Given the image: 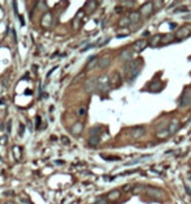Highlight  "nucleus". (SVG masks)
Instances as JSON below:
<instances>
[{
	"instance_id": "nucleus-1",
	"label": "nucleus",
	"mask_w": 191,
	"mask_h": 204,
	"mask_svg": "<svg viewBox=\"0 0 191 204\" xmlns=\"http://www.w3.org/2000/svg\"><path fill=\"white\" fill-rule=\"evenodd\" d=\"M123 72H124V77H126L127 80L134 81V79L140 73V68H139L137 62H135V60L127 62V64H124V67H123Z\"/></svg>"
},
{
	"instance_id": "nucleus-2",
	"label": "nucleus",
	"mask_w": 191,
	"mask_h": 204,
	"mask_svg": "<svg viewBox=\"0 0 191 204\" xmlns=\"http://www.w3.org/2000/svg\"><path fill=\"white\" fill-rule=\"evenodd\" d=\"M145 194L149 196V198L156 199V200L165 199V192H164L161 189H157V187H152V186L145 187Z\"/></svg>"
},
{
	"instance_id": "nucleus-3",
	"label": "nucleus",
	"mask_w": 191,
	"mask_h": 204,
	"mask_svg": "<svg viewBox=\"0 0 191 204\" xmlns=\"http://www.w3.org/2000/svg\"><path fill=\"white\" fill-rule=\"evenodd\" d=\"M154 11V7H153V3L152 1H148V3H144L143 5L140 7V16H144V17H148V16H151Z\"/></svg>"
},
{
	"instance_id": "nucleus-4",
	"label": "nucleus",
	"mask_w": 191,
	"mask_h": 204,
	"mask_svg": "<svg viewBox=\"0 0 191 204\" xmlns=\"http://www.w3.org/2000/svg\"><path fill=\"white\" fill-rule=\"evenodd\" d=\"M191 102V90L185 89L182 93V96L179 98V107H186L189 106Z\"/></svg>"
},
{
	"instance_id": "nucleus-5",
	"label": "nucleus",
	"mask_w": 191,
	"mask_h": 204,
	"mask_svg": "<svg viewBox=\"0 0 191 204\" xmlns=\"http://www.w3.org/2000/svg\"><path fill=\"white\" fill-rule=\"evenodd\" d=\"M109 84H110L113 88H119L120 85H122V77H120V75L118 73V72H114V73L111 75V77L109 79Z\"/></svg>"
},
{
	"instance_id": "nucleus-6",
	"label": "nucleus",
	"mask_w": 191,
	"mask_h": 204,
	"mask_svg": "<svg viewBox=\"0 0 191 204\" xmlns=\"http://www.w3.org/2000/svg\"><path fill=\"white\" fill-rule=\"evenodd\" d=\"M144 135H145V128L143 126H136L131 130V136H132L134 139H140Z\"/></svg>"
},
{
	"instance_id": "nucleus-7",
	"label": "nucleus",
	"mask_w": 191,
	"mask_h": 204,
	"mask_svg": "<svg viewBox=\"0 0 191 204\" xmlns=\"http://www.w3.org/2000/svg\"><path fill=\"white\" fill-rule=\"evenodd\" d=\"M109 87V77L105 76V75H102V76L98 77L97 80V88L102 92H105V89Z\"/></svg>"
},
{
	"instance_id": "nucleus-8",
	"label": "nucleus",
	"mask_w": 191,
	"mask_h": 204,
	"mask_svg": "<svg viewBox=\"0 0 191 204\" xmlns=\"http://www.w3.org/2000/svg\"><path fill=\"white\" fill-rule=\"evenodd\" d=\"M132 57H134V52H132V50H130V48H124L119 55V58L124 62H131L132 60Z\"/></svg>"
},
{
	"instance_id": "nucleus-9",
	"label": "nucleus",
	"mask_w": 191,
	"mask_h": 204,
	"mask_svg": "<svg viewBox=\"0 0 191 204\" xmlns=\"http://www.w3.org/2000/svg\"><path fill=\"white\" fill-rule=\"evenodd\" d=\"M190 35H191V30L187 26H182V28H179L177 30V38H187Z\"/></svg>"
},
{
	"instance_id": "nucleus-10",
	"label": "nucleus",
	"mask_w": 191,
	"mask_h": 204,
	"mask_svg": "<svg viewBox=\"0 0 191 204\" xmlns=\"http://www.w3.org/2000/svg\"><path fill=\"white\" fill-rule=\"evenodd\" d=\"M95 88H97V80H94V79H89V80L85 81V92L92 93L93 90H95Z\"/></svg>"
},
{
	"instance_id": "nucleus-11",
	"label": "nucleus",
	"mask_w": 191,
	"mask_h": 204,
	"mask_svg": "<svg viewBox=\"0 0 191 204\" xmlns=\"http://www.w3.org/2000/svg\"><path fill=\"white\" fill-rule=\"evenodd\" d=\"M148 45V42L145 41V39H139V41H136L134 43L132 46V48L135 51H137V52H140V51H143L144 48H145V46Z\"/></svg>"
},
{
	"instance_id": "nucleus-12",
	"label": "nucleus",
	"mask_w": 191,
	"mask_h": 204,
	"mask_svg": "<svg viewBox=\"0 0 191 204\" xmlns=\"http://www.w3.org/2000/svg\"><path fill=\"white\" fill-rule=\"evenodd\" d=\"M162 87H164L162 83H160L159 80H154V81H152V83L149 84V87H148V88H149L151 92H160L161 89H162Z\"/></svg>"
},
{
	"instance_id": "nucleus-13",
	"label": "nucleus",
	"mask_w": 191,
	"mask_h": 204,
	"mask_svg": "<svg viewBox=\"0 0 191 204\" xmlns=\"http://www.w3.org/2000/svg\"><path fill=\"white\" fill-rule=\"evenodd\" d=\"M110 63H111V59H110V57H106V55H105V57H102L101 59H98V67L102 68V70H104V68H106Z\"/></svg>"
},
{
	"instance_id": "nucleus-14",
	"label": "nucleus",
	"mask_w": 191,
	"mask_h": 204,
	"mask_svg": "<svg viewBox=\"0 0 191 204\" xmlns=\"http://www.w3.org/2000/svg\"><path fill=\"white\" fill-rule=\"evenodd\" d=\"M95 8H97V1H93V0H89V1L85 3V11L87 13H92L95 11Z\"/></svg>"
},
{
	"instance_id": "nucleus-15",
	"label": "nucleus",
	"mask_w": 191,
	"mask_h": 204,
	"mask_svg": "<svg viewBox=\"0 0 191 204\" xmlns=\"http://www.w3.org/2000/svg\"><path fill=\"white\" fill-rule=\"evenodd\" d=\"M148 45L151 46V47H157L159 45H161V35H153L152 38L148 41Z\"/></svg>"
},
{
	"instance_id": "nucleus-16",
	"label": "nucleus",
	"mask_w": 191,
	"mask_h": 204,
	"mask_svg": "<svg viewBox=\"0 0 191 204\" xmlns=\"http://www.w3.org/2000/svg\"><path fill=\"white\" fill-rule=\"evenodd\" d=\"M51 13L50 12H46L45 13V16H43V18H42V21H41V24L42 26H45V28H48V26L51 25Z\"/></svg>"
},
{
	"instance_id": "nucleus-17",
	"label": "nucleus",
	"mask_w": 191,
	"mask_h": 204,
	"mask_svg": "<svg viewBox=\"0 0 191 204\" xmlns=\"http://www.w3.org/2000/svg\"><path fill=\"white\" fill-rule=\"evenodd\" d=\"M83 15H84L83 11H79L77 15L75 16L73 21H72V24H73V28H75V29H77L79 26H80V22H81V20H83Z\"/></svg>"
},
{
	"instance_id": "nucleus-18",
	"label": "nucleus",
	"mask_w": 191,
	"mask_h": 204,
	"mask_svg": "<svg viewBox=\"0 0 191 204\" xmlns=\"http://www.w3.org/2000/svg\"><path fill=\"white\" fill-rule=\"evenodd\" d=\"M128 20H130V22H132V24H136V22H139L140 20V13L137 11H132L128 15Z\"/></svg>"
},
{
	"instance_id": "nucleus-19",
	"label": "nucleus",
	"mask_w": 191,
	"mask_h": 204,
	"mask_svg": "<svg viewBox=\"0 0 191 204\" xmlns=\"http://www.w3.org/2000/svg\"><path fill=\"white\" fill-rule=\"evenodd\" d=\"M95 64H98V58L97 57H90L89 60H88V63H87V65H85V68H87L88 71H90L92 68L95 67Z\"/></svg>"
},
{
	"instance_id": "nucleus-20",
	"label": "nucleus",
	"mask_w": 191,
	"mask_h": 204,
	"mask_svg": "<svg viewBox=\"0 0 191 204\" xmlns=\"http://www.w3.org/2000/svg\"><path fill=\"white\" fill-rule=\"evenodd\" d=\"M179 128V122L177 119H173L172 122L169 123V134H176V131Z\"/></svg>"
},
{
	"instance_id": "nucleus-21",
	"label": "nucleus",
	"mask_w": 191,
	"mask_h": 204,
	"mask_svg": "<svg viewBox=\"0 0 191 204\" xmlns=\"http://www.w3.org/2000/svg\"><path fill=\"white\" fill-rule=\"evenodd\" d=\"M173 42H174V35H172V34H164V35H161V45L173 43Z\"/></svg>"
},
{
	"instance_id": "nucleus-22",
	"label": "nucleus",
	"mask_w": 191,
	"mask_h": 204,
	"mask_svg": "<svg viewBox=\"0 0 191 204\" xmlns=\"http://www.w3.org/2000/svg\"><path fill=\"white\" fill-rule=\"evenodd\" d=\"M83 123H80V122H77V123H75V126H72L71 128V131H72V134L73 135H80L81 132H83Z\"/></svg>"
},
{
	"instance_id": "nucleus-23",
	"label": "nucleus",
	"mask_w": 191,
	"mask_h": 204,
	"mask_svg": "<svg viewBox=\"0 0 191 204\" xmlns=\"http://www.w3.org/2000/svg\"><path fill=\"white\" fill-rule=\"evenodd\" d=\"M100 136H97V135H90L89 136V140H88V143H89L90 147H97L98 144H100Z\"/></svg>"
},
{
	"instance_id": "nucleus-24",
	"label": "nucleus",
	"mask_w": 191,
	"mask_h": 204,
	"mask_svg": "<svg viewBox=\"0 0 191 204\" xmlns=\"http://www.w3.org/2000/svg\"><path fill=\"white\" fill-rule=\"evenodd\" d=\"M157 137L159 139H165V137H167L169 136V127L167 128H161V130H157Z\"/></svg>"
},
{
	"instance_id": "nucleus-25",
	"label": "nucleus",
	"mask_w": 191,
	"mask_h": 204,
	"mask_svg": "<svg viewBox=\"0 0 191 204\" xmlns=\"http://www.w3.org/2000/svg\"><path fill=\"white\" fill-rule=\"evenodd\" d=\"M12 152H13V156H15L16 161H20L21 160V148L18 145H15L12 148Z\"/></svg>"
},
{
	"instance_id": "nucleus-26",
	"label": "nucleus",
	"mask_w": 191,
	"mask_h": 204,
	"mask_svg": "<svg viewBox=\"0 0 191 204\" xmlns=\"http://www.w3.org/2000/svg\"><path fill=\"white\" fill-rule=\"evenodd\" d=\"M119 196H120L119 190H113V191H110L107 194V199L109 200H117Z\"/></svg>"
},
{
	"instance_id": "nucleus-27",
	"label": "nucleus",
	"mask_w": 191,
	"mask_h": 204,
	"mask_svg": "<svg viewBox=\"0 0 191 204\" xmlns=\"http://www.w3.org/2000/svg\"><path fill=\"white\" fill-rule=\"evenodd\" d=\"M144 190H145V187H144L143 185H136V186H134L132 192L134 194H140L141 191H144Z\"/></svg>"
},
{
	"instance_id": "nucleus-28",
	"label": "nucleus",
	"mask_w": 191,
	"mask_h": 204,
	"mask_svg": "<svg viewBox=\"0 0 191 204\" xmlns=\"http://www.w3.org/2000/svg\"><path fill=\"white\" fill-rule=\"evenodd\" d=\"M109 41H110V38H106V37H102L100 41L97 42V45L98 46H105L106 43H109Z\"/></svg>"
},
{
	"instance_id": "nucleus-29",
	"label": "nucleus",
	"mask_w": 191,
	"mask_h": 204,
	"mask_svg": "<svg viewBox=\"0 0 191 204\" xmlns=\"http://www.w3.org/2000/svg\"><path fill=\"white\" fill-rule=\"evenodd\" d=\"M128 24H130V20H128V17H123L119 20V26H127Z\"/></svg>"
},
{
	"instance_id": "nucleus-30",
	"label": "nucleus",
	"mask_w": 191,
	"mask_h": 204,
	"mask_svg": "<svg viewBox=\"0 0 191 204\" xmlns=\"http://www.w3.org/2000/svg\"><path fill=\"white\" fill-rule=\"evenodd\" d=\"M93 204H107V199L106 198H98Z\"/></svg>"
},
{
	"instance_id": "nucleus-31",
	"label": "nucleus",
	"mask_w": 191,
	"mask_h": 204,
	"mask_svg": "<svg viewBox=\"0 0 191 204\" xmlns=\"http://www.w3.org/2000/svg\"><path fill=\"white\" fill-rule=\"evenodd\" d=\"M134 186L135 185H126V186H123V191H132V189H134Z\"/></svg>"
},
{
	"instance_id": "nucleus-32",
	"label": "nucleus",
	"mask_w": 191,
	"mask_h": 204,
	"mask_svg": "<svg viewBox=\"0 0 191 204\" xmlns=\"http://www.w3.org/2000/svg\"><path fill=\"white\" fill-rule=\"evenodd\" d=\"M187 11H189V8H187V7H181V8L174 9V12H176V13H178V12H187Z\"/></svg>"
},
{
	"instance_id": "nucleus-33",
	"label": "nucleus",
	"mask_w": 191,
	"mask_h": 204,
	"mask_svg": "<svg viewBox=\"0 0 191 204\" xmlns=\"http://www.w3.org/2000/svg\"><path fill=\"white\" fill-rule=\"evenodd\" d=\"M38 5H41V7H39L41 9H43V11L47 12V4H46L45 1H39V3H38Z\"/></svg>"
},
{
	"instance_id": "nucleus-34",
	"label": "nucleus",
	"mask_w": 191,
	"mask_h": 204,
	"mask_svg": "<svg viewBox=\"0 0 191 204\" xmlns=\"http://www.w3.org/2000/svg\"><path fill=\"white\" fill-rule=\"evenodd\" d=\"M124 5H128V8H132L135 5V1H131V0H128V1H124Z\"/></svg>"
},
{
	"instance_id": "nucleus-35",
	"label": "nucleus",
	"mask_w": 191,
	"mask_h": 204,
	"mask_svg": "<svg viewBox=\"0 0 191 204\" xmlns=\"http://www.w3.org/2000/svg\"><path fill=\"white\" fill-rule=\"evenodd\" d=\"M85 113H87V107H80V110H79V115H85Z\"/></svg>"
},
{
	"instance_id": "nucleus-36",
	"label": "nucleus",
	"mask_w": 191,
	"mask_h": 204,
	"mask_svg": "<svg viewBox=\"0 0 191 204\" xmlns=\"http://www.w3.org/2000/svg\"><path fill=\"white\" fill-rule=\"evenodd\" d=\"M62 141H63L65 145H68V144H70V139H68L67 136H62Z\"/></svg>"
},
{
	"instance_id": "nucleus-37",
	"label": "nucleus",
	"mask_w": 191,
	"mask_h": 204,
	"mask_svg": "<svg viewBox=\"0 0 191 204\" xmlns=\"http://www.w3.org/2000/svg\"><path fill=\"white\" fill-rule=\"evenodd\" d=\"M101 157L105 160H119V157H106V156H104V154H101Z\"/></svg>"
},
{
	"instance_id": "nucleus-38",
	"label": "nucleus",
	"mask_w": 191,
	"mask_h": 204,
	"mask_svg": "<svg viewBox=\"0 0 191 204\" xmlns=\"http://www.w3.org/2000/svg\"><path fill=\"white\" fill-rule=\"evenodd\" d=\"M11 123H12L11 120L7 123V134H11Z\"/></svg>"
},
{
	"instance_id": "nucleus-39",
	"label": "nucleus",
	"mask_w": 191,
	"mask_h": 204,
	"mask_svg": "<svg viewBox=\"0 0 191 204\" xmlns=\"http://www.w3.org/2000/svg\"><path fill=\"white\" fill-rule=\"evenodd\" d=\"M92 46H93V45H88V46H87V47H84V48H81V52H85V51H88V50H90V48H92Z\"/></svg>"
},
{
	"instance_id": "nucleus-40",
	"label": "nucleus",
	"mask_w": 191,
	"mask_h": 204,
	"mask_svg": "<svg viewBox=\"0 0 191 204\" xmlns=\"http://www.w3.org/2000/svg\"><path fill=\"white\" fill-rule=\"evenodd\" d=\"M24 130H25V127L22 126V124H20V136H22V135H24Z\"/></svg>"
},
{
	"instance_id": "nucleus-41",
	"label": "nucleus",
	"mask_w": 191,
	"mask_h": 204,
	"mask_svg": "<svg viewBox=\"0 0 191 204\" xmlns=\"http://www.w3.org/2000/svg\"><path fill=\"white\" fill-rule=\"evenodd\" d=\"M185 190H186V194L187 195H191V189L187 185H185Z\"/></svg>"
},
{
	"instance_id": "nucleus-42",
	"label": "nucleus",
	"mask_w": 191,
	"mask_h": 204,
	"mask_svg": "<svg viewBox=\"0 0 191 204\" xmlns=\"http://www.w3.org/2000/svg\"><path fill=\"white\" fill-rule=\"evenodd\" d=\"M122 11H123V8H122L120 5H118V7H115V12H118V13H120Z\"/></svg>"
},
{
	"instance_id": "nucleus-43",
	"label": "nucleus",
	"mask_w": 191,
	"mask_h": 204,
	"mask_svg": "<svg viewBox=\"0 0 191 204\" xmlns=\"http://www.w3.org/2000/svg\"><path fill=\"white\" fill-rule=\"evenodd\" d=\"M176 28H177V24H174V22H170V29H172V30H174Z\"/></svg>"
},
{
	"instance_id": "nucleus-44",
	"label": "nucleus",
	"mask_w": 191,
	"mask_h": 204,
	"mask_svg": "<svg viewBox=\"0 0 191 204\" xmlns=\"http://www.w3.org/2000/svg\"><path fill=\"white\" fill-rule=\"evenodd\" d=\"M20 22H21V25H25V20L22 16H20Z\"/></svg>"
},
{
	"instance_id": "nucleus-45",
	"label": "nucleus",
	"mask_w": 191,
	"mask_h": 204,
	"mask_svg": "<svg viewBox=\"0 0 191 204\" xmlns=\"http://www.w3.org/2000/svg\"><path fill=\"white\" fill-rule=\"evenodd\" d=\"M5 141H7V137H5V136L0 139V143H1V144H5Z\"/></svg>"
},
{
	"instance_id": "nucleus-46",
	"label": "nucleus",
	"mask_w": 191,
	"mask_h": 204,
	"mask_svg": "<svg viewBox=\"0 0 191 204\" xmlns=\"http://www.w3.org/2000/svg\"><path fill=\"white\" fill-rule=\"evenodd\" d=\"M13 194H15L13 191H7L5 192V196H11V195H13Z\"/></svg>"
},
{
	"instance_id": "nucleus-47",
	"label": "nucleus",
	"mask_w": 191,
	"mask_h": 204,
	"mask_svg": "<svg viewBox=\"0 0 191 204\" xmlns=\"http://www.w3.org/2000/svg\"><path fill=\"white\" fill-rule=\"evenodd\" d=\"M39 123H41V118L37 117V128H39Z\"/></svg>"
},
{
	"instance_id": "nucleus-48",
	"label": "nucleus",
	"mask_w": 191,
	"mask_h": 204,
	"mask_svg": "<svg viewBox=\"0 0 191 204\" xmlns=\"http://www.w3.org/2000/svg\"><path fill=\"white\" fill-rule=\"evenodd\" d=\"M183 18H185V20H191V15H187V16H185Z\"/></svg>"
},
{
	"instance_id": "nucleus-49",
	"label": "nucleus",
	"mask_w": 191,
	"mask_h": 204,
	"mask_svg": "<svg viewBox=\"0 0 191 204\" xmlns=\"http://www.w3.org/2000/svg\"><path fill=\"white\" fill-rule=\"evenodd\" d=\"M5 204H17V203H15V202H7Z\"/></svg>"
}]
</instances>
